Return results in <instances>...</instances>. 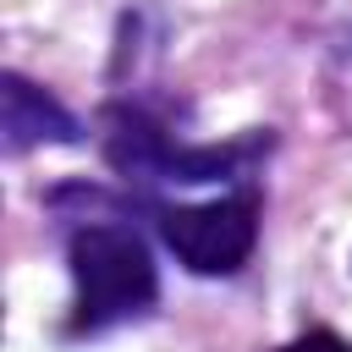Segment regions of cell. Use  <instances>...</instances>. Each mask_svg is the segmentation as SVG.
<instances>
[{
    "instance_id": "cell-1",
    "label": "cell",
    "mask_w": 352,
    "mask_h": 352,
    "mask_svg": "<svg viewBox=\"0 0 352 352\" xmlns=\"http://www.w3.org/2000/svg\"><path fill=\"white\" fill-rule=\"evenodd\" d=\"M66 270H72V330L77 336L138 319L160 297V270L148 258V242L121 220H82L66 236Z\"/></svg>"
},
{
    "instance_id": "cell-2",
    "label": "cell",
    "mask_w": 352,
    "mask_h": 352,
    "mask_svg": "<svg viewBox=\"0 0 352 352\" xmlns=\"http://www.w3.org/2000/svg\"><path fill=\"white\" fill-rule=\"evenodd\" d=\"M258 154V138L242 143H170V132L160 121H148L143 110L110 104L104 110V160L126 176V182H226L236 170H248V160Z\"/></svg>"
},
{
    "instance_id": "cell-3",
    "label": "cell",
    "mask_w": 352,
    "mask_h": 352,
    "mask_svg": "<svg viewBox=\"0 0 352 352\" xmlns=\"http://www.w3.org/2000/svg\"><path fill=\"white\" fill-rule=\"evenodd\" d=\"M160 236L176 253L182 270L192 275H236L258 242V198L253 192H226L209 204H182L160 209Z\"/></svg>"
},
{
    "instance_id": "cell-4",
    "label": "cell",
    "mask_w": 352,
    "mask_h": 352,
    "mask_svg": "<svg viewBox=\"0 0 352 352\" xmlns=\"http://www.w3.org/2000/svg\"><path fill=\"white\" fill-rule=\"evenodd\" d=\"M0 126H6V148L11 154H28L38 143H77V116L44 94L38 82H28L22 72H6L0 77Z\"/></svg>"
},
{
    "instance_id": "cell-5",
    "label": "cell",
    "mask_w": 352,
    "mask_h": 352,
    "mask_svg": "<svg viewBox=\"0 0 352 352\" xmlns=\"http://www.w3.org/2000/svg\"><path fill=\"white\" fill-rule=\"evenodd\" d=\"M280 352H352L341 336H330V330H308V336H297V341H286Z\"/></svg>"
}]
</instances>
